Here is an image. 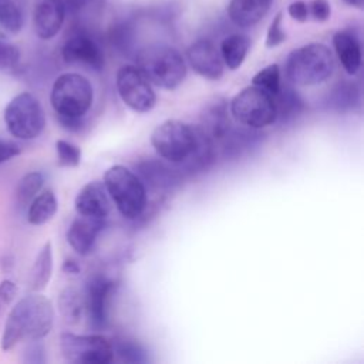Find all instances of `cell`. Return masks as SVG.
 <instances>
[{
    "label": "cell",
    "instance_id": "obj_1",
    "mask_svg": "<svg viewBox=\"0 0 364 364\" xmlns=\"http://www.w3.org/2000/svg\"><path fill=\"white\" fill-rule=\"evenodd\" d=\"M54 323V309L51 301L38 293H33L20 299L10 310L1 338L3 351H10L20 341H38L44 338Z\"/></svg>",
    "mask_w": 364,
    "mask_h": 364
},
{
    "label": "cell",
    "instance_id": "obj_2",
    "mask_svg": "<svg viewBox=\"0 0 364 364\" xmlns=\"http://www.w3.org/2000/svg\"><path fill=\"white\" fill-rule=\"evenodd\" d=\"M334 70L330 48L321 43H310L290 53L286 61V77L296 85L324 82Z\"/></svg>",
    "mask_w": 364,
    "mask_h": 364
},
{
    "label": "cell",
    "instance_id": "obj_3",
    "mask_svg": "<svg viewBox=\"0 0 364 364\" xmlns=\"http://www.w3.org/2000/svg\"><path fill=\"white\" fill-rule=\"evenodd\" d=\"M102 183L124 218L141 216L146 206V189L132 171L122 165H114L105 171Z\"/></svg>",
    "mask_w": 364,
    "mask_h": 364
},
{
    "label": "cell",
    "instance_id": "obj_4",
    "mask_svg": "<svg viewBox=\"0 0 364 364\" xmlns=\"http://www.w3.org/2000/svg\"><path fill=\"white\" fill-rule=\"evenodd\" d=\"M136 67L151 84L165 90L176 88L186 75V65L181 53L168 46L145 48L138 55Z\"/></svg>",
    "mask_w": 364,
    "mask_h": 364
},
{
    "label": "cell",
    "instance_id": "obj_5",
    "mask_svg": "<svg viewBox=\"0 0 364 364\" xmlns=\"http://www.w3.org/2000/svg\"><path fill=\"white\" fill-rule=\"evenodd\" d=\"M91 82L77 73L57 77L51 87L50 102L57 118H82L92 105Z\"/></svg>",
    "mask_w": 364,
    "mask_h": 364
},
{
    "label": "cell",
    "instance_id": "obj_6",
    "mask_svg": "<svg viewBox=\"0 0 364 364\" xmlns=\"http://www.w3.org/2000/svg\"><path fill=\"white\" fill-rule=\"evenodd\" d=\"M151 144L161 158L171 164H183L196 149L198 129L179 119H166L152 131Z\"/></svg>",
    "mask_w": 364,
    "mask_h": 364
},
{
    "label": "cell",
    "instance_id": "obj_7",
    "mask_svg": "<svg viewBox=\"0 0 364 364\" xmlns=\"http://www.w3.org/2000/svg\"><path fill=\"white\" fill-rule=\"evenodd\" d=\"M229 107L232 117L239 124L253 129L269 127L277 119L274 95L253 84L239 91Z\"/></svg>",
    "mask_w": 364,
    "mask_h": 364
},
{
    "label": "cell",
    "instance_id": "obj_8",
    "mask_svg": "<svg viewBox=\"0 0 364 364\" xmlns=\"http://www.w3.org/2000/svg\"><path fill=\"white\" fill-rule=\"evenodd\" d=\"M7 131L17 139L30 141L37 138L46 127V114L40 101L28 91L13 97L4 108Z\"/></svg>",
    "mask_w": 364,
    "mask_h": 364
},
{
    "label": "cell",
    "instance_id": "obj_9",
    "mask_svg": "<svg viewBox=\"0 0 364 364\" xmlns=\"http://www.w3.org/2000/svg\"><path fill=\"white\" fill-rule=\"evenodd\" d=\"M60 348L63 357L75 364H108L114 360L112 343L100 334L63 333Z\"/></svg>",
    "mask_w": 364,
    "mask_h": 364
},
{
    "label": "cell",
    "instance_id": "obj_10",
    "mask_svg": "<svg viewBox=\"0 0 364 364\" xmlns=\"http://www.w3.org/2000/svg\"><path fill=\"white\" fill-rule=\"evenodd\" d=\"M117 90L122 102L136 112H148L155 107L156 95L152 84L136 65H122L117 71Z\"/></svg>",
    "mask_w": 364,
    "mask_h": 364
},
{
    "label": "cell",
    "instance_id": "obj_11",
    "mask_svg": "<svg viewBox=\"0 0 364 364\" xmlns=\"http://www.w3.org/2000/svg\"><path fill=\"white\" fill-rule=\"evenodd\" d=\"M114 283L102 274H94L88 279L84 293V306L90 318V324L101 330L108 321V300L112 293Z\"/></svg>",
    "mask_w": 364,
    "mask_h": 364
},
{
    "label": "cell",
    "instance_id": "obj_12",
    "mask_svg": "<svg viewBox=\"0 0 364 364\" xmlns=\"http://www.w3.org/2000/svg\"><path fill=\"white\" fill-rule=\"evenodd\" d=\"M200 122L198 128L212 142L225 139L232 128L230 115L228 109V101L223 97H213L209 100L200 112Z\"/></svg>",
    "mask_w": 364,
    "mask_h": 364
},
{
    "label": "cell",
    "instance_id": "obj_13",
    "mask_svg": "<svg viewBox=\"0 0 364 364\" xmlns=\"http://www.w3.org/2000/svg\"><path fill=\"white\" fill-rule=\"evenodd\" d=\"M61 54L68 64H82L92 70L104 67V54L100 46L84 33L73 34L64 43Z\"/></svg>",
    "mask_w": 364,
    "mask_h": 364
},
{
    "label": "cell",
    "instance_id": "obj_14",
    "mask_svg": "<svg viewBox=\"0 0 364 364\" xmlns=\"http://www.w3.org/2000/svg\"><path fill=\"white\" fill-rule=\"evenodd\" d=\"M191 67L203 78L219 80L223 74L220 51L209 40H198L186 51Z\"/></svg>",
    "mask_w": 364,
    "mask_h": 364
},
{
    "label": "cell",
    "instance_id": "obj_15",
    "mask_svg": "<svg viewBox=\"0 0 364 364\" xmlns=\"http://www.w3.org/2000/svg\"><path fill=\"white\" fill-rule=\"evenodd\" d=\"M64 0H34L33 23L36 34L43 40L53 38L64 23Z\"/></svg>",
    "mask_w": 364,
    "mask_h": 364
},
{
    "label": "cell",
    "instance_id": "obj_16",
    "mask_svg": "<svg viewBox=\"0 0 364 364\" xmlns=\"http://www.w3.org/2000/svg\"><path fill=\"white\" fill-rule=\"evenodd\" d=\"M105 219L78 215L67 230V242L78 255H88L95 245L97 236L102 230Z\"/></svg>",
    "mask_w": 364,
    "mask_h": 364
},
{
    "label": "cell",
    "instance_id": "obj_17",
    "mask_svg": "<svg viewBox=\"0 0 364 364\" xmlns=\"http://www.w3.org/2000/svg\"><path fill=\"white\" fill-rule=\"evenodd\" d=\"M75 210L78 215L91 216V218H102L105 219L109 213V199L108 192L102 182L91 181L85 183L77 193Z\"/></svg>",
    "mask_w": 364,
    "mask_h": 364
},
{
    "label": "cell",
    "instance_id": "obj_18",
    "mask_svg": "<svg viewBox=\"0 0 364 364\" xmlns=\"http://www.w3.org/2000/svg\"><path fill=\"white\" fill-rule=\"evenodd\" d=\"M272 0H230L229 17L240 27L255 26L269 10Z\"/></svg>",
    "mask_w": 364,
    "mask_h": 364
},
{
    "label": "cell",
    "instance_id": "obj_19",
    "mask_svg": "<svg viewBox=\"0 0 364 364\" xmlns=\"http://www.w3.org/2000/svg\"><path fill=\"white\" fill-rule=\"evenodd\" d=\"M333 44L343 68L351 75L355 74L361 65V46L358 40L347 31H338L333 37Z\"/></svg>",
    "mask_w": 364,
    "mask_h": 364
},
{
    "label": "cell",
    "instance_id": "obj_20",
    "mask_svg": "<svg viewBox=\"0 0 364 364\" xmlns=\"http://www.w3.org/2000/svg\"><path fill=\"white\" fill-rule=\"evenodd\" d=\"M57 209L58 202L55 193L51 189H43L28 203L27 220L34 226L44 225L54 218Z\"/></svg>",
    "mask_w": 364,
    "mask_h": 364
},
{
    "label": "cell",
    "instance_id": "obj_21",
    "mask_svg": "<svg viewBox=\"0 0 364 364\" xmlns=\"http://www.w3.org/2000/svg\"><path fill=\"white\" fill-rule=\"evenodd\" d=\"M53 274V246L46 242L38 250L34 263L30 269L28 284L33 291H41L48 284Z\"/></svg>",
    "mask_w": 364,
    "mask_h": 364
},
{
    "label": "cell",
    "instance_id": "obj_22",
    "mask_svg": "<svg viewBox=\"0 0 364 364\" xmlns=\"http://www.w3.org/2000/svg\"><path fill=\"white\" fill-rule=\"evenodd\" d=\"M58 310L67 324L74 326L80 323L82 313L85 311L84 294L77 287H65L58 296Z\"/></svg>",
    "mask_w": 364,
    "mask_h": 364
},
{
    "label": "cell",
    "instance_id": "obj_23",
    "mask_svg": "<svg viewBox=\"0 0 364 364\" xmlns=\"http://www.w3.org/2000/svg\"><path fill=\"white\" fill-rule=\"evenodd\" d=\"M250 47V40L243 34H232L223 38L220 44V57L223 64L230 70H236L242 65Z\"/></svg>",
    "mask_w": 364,
    "mask_h": 364
},
{
    "label": "cell",
    "instance_id": "obj_24",
    "mask_svg": "<svg viewBox=\"0 0 364 364\" xmlns=\"http://www.w3.org/2000/svg\"><path fill=\"white\" fill-rule=\"evenodd\" d=\"M44 183V176L38 171L27 172L17 183L16 199L20 206H27L31 199L41 191Z\"/></svg>",
    "mask_w": 364,
    "mask_h": 364
},
{
    "label": "cell",
    "instance_id": "obj_25",
    "mask_svg": "<svg viewBox=\"0 0 364 364\" xmlns=\"http://www.w3.org/2000/svg\"><path fill=\"white\" fill-rule=\"evenodd\" d=\"M24 24V11L17 0H0V26L10 31L18 33Z\"/></svg>",
    "mask_w": 364,
    "mask_h": 364
},
{
    "label": "cell",
    "instance_id": "obj_26",
    "mask_svg": "<svg viewBox=\"0 0 364 364\" xmlns=\"http://www.w3.org/2000/svg\"><path fill=\"white\" fill-rule=\"evenodd\" d=\"M252 84L257 85L272 95H276L280 90V68L277 64H270L262 68L252 78Z\"/></svg>",
    "mask_w": 364,
    "mask_h": 364
},
{
    "label": "cell",
    "instance_id": "obj_27",
    "mask_svg": "<svg viewBox=\"0 0 364 364\" xmlns=\"http://www.w3.org/2000/svg\"><path fill=\"white\" fill-rule=\"evenodd\" d=\"M55 151H57L58 164L61 166L74 168V166L80 165L81 149L77 145H74L73 142H68L65 139H57Z\"/></svg>",
    "mask_w": 364,
    "mask_h": 364
},
{
    "label": "cell",
    "instance_id": "obj_28",
    "mask_svg": "<svg viewBox=\"0 0 364 364\" xmlns=\"http://www.w3.org/2000/svg\"><path fill=\"white\" fill-rule=\"evenodd\" d=\"M112 350L117 353L124 361L129 363H144L146 361L145 351L141 348V346L135 341L129 340H118L112 343Z\"/></svg>",
    "mask_w": 364,
    "mask_h": 364
},
{
    "label": "cell",
    "instance_id": "obj_29",
    "mask_svg": "<svg viewBox=\"0 0 364 364\" xmlns=\"http://www.w3.org/2000/svg\"><path fill=\"white\" fill-rule=\"evenodd\" d=\"M20 60V51L13 44L0 40V70H10L17 65Z\"/></svg>",
    "mask_w": 364,
    "mask_h": 364
},
{
    "label": "cell",
    "instance_id": "obj_30",
    "mask_svg": "<svg viewBox=\"0 0 364 364\" xmlns=\"http://www.w3.org/2000/svg\"><path fill=\"white\" fill-rule=\"evenodd\" d=\"M284 38H286V34H284V31H283V28H282V14L277 13V14L274 16V18L272 20L270 27H269V30H267L266 46H267L269 48L276 47V46H279L280 43H283Z\"/></svg>",
    "mask_w": 364,
    "mask_h": 364
},
{
    "label": "cell",
    "instance_id": "obj_31",
    "mask_svg": "<svg viewBox=\"0 0 364 364\" xmlns=\"http://www.w3.org/2000/svg\"><path fill=\"white\" fill-rule=\"evenodd\" d=\"M309 16L316 21H326L330 17V4L327 0H313L309 4Z\"/></svg>",
    "mask_w": 364,
    "mask_h": 364
},
{
    "label": "cell",
    "instance_id": "obj_32",
    "mask_svg": "<svg viewBox=\"0 0 364 364\" xmlns=\"http://www.w3.org/2000/svg\"><path fill=\"white\" fill-rule=\"evenodd\" d=\"M17 296V284L11 279H4L0 282V301L9 304Z\"/></svg>",
    "mask_w": 364,
    "mask_h": 364
},
{
    "label": "cell",
    "instance_id": "obj_33",
    "mask_svg": "<svg viewBox=\"0 0 364 364\" xmlns=\"http://www.w3.org/2000/svg\"><path fill=\"white\" fill-rule=\"evenodd\" d=\"M20 155V146L11 141L0 139V164H4Z\"/></svg>",
    "mask_w": 364,
    "mask_h": 364
},
{
    "label": "cell",
    "instance_id": "obj_34",
    "mask_svg": "<svg viewBox=\"0 0 364 364\" xmlns=\"http://www.w3.org/2000/svg\"><path fill=\"white\" fill-rule=\"evenodd\" d=\"M289 14L297 21H306L309 17V4L297 0L289 6Z\"/></svg>",
    "mask_w": 364,
    "mask_h": 364
},
{
    "label": "cell",
    "instance_id": "obj_35",
    "mask_svg": "<svg viewBox=\"0 0 364 364\" xmlns=\"http://www.w3.org/2000/svg\"><path fill=\"white\" fill-rule=\"evenodd\" d=\"M61 270H63L65 274H78L80 270H81V267H80V264L77 263V260L68 257V259H65V260L63 262Z\"/></svg>",
    "mask_w": 364,
    "mask_h": 364
},
{
    "label": "cell",
    "instance_id": "obj_36",
    "mask_svg": "<svg viewBox=\"0 0 364 364\" xmlns=\"http://www.w3.org/2000/svg\"><path fill=\"white\" fill-rule=\"evenodd\" d=\"M60 124L70 131H78L82 127V118H58Z\"/></svg>",
    "mask_w": 364,
    "mask_h": 364
},
{
    "label": "cell",
    "instance_id": "obj_37",
    "mask_svg": "<svg viewBox=\"0 0 364 364\" xmlns=\"http://www.w3.org/2000/svg\"><path fill=\"white\" fill-rule=\"evenodd\" d=\"M344 1L354 7H363V3H364V0H344Z\"/></svg>",
    "mask_w": 364,
    "mask_h": 364
}]
</instances>
